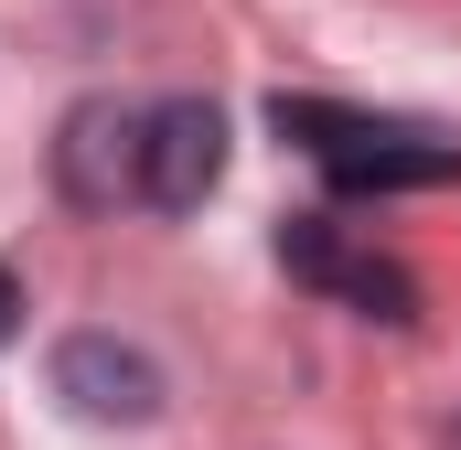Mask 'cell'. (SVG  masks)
<instances>
[{
	"label": "cell",
	"instance_id": "6da1fadb",
	"mask_svg": "<svg viewBox=\"0 0 461 450\" xmlns=\"http://www.w3.org/2000/svg\"><path fill=\"white\" fill-rule=\"evenodd\" d=\"M268 129L301 140L344 194H429V183H461V140L397 129V118H354V108H322V97H279Z\"/></svg>",
	"mask_w": 461,
	"mask_h": 450
},
{
	"label": "cell",
	"instance_id": "7a4b0ae2",
	"mask_svg": "<svg viewBox=\"0 0 461 450\" xmlns=\"http://www.w3.org/2000/svg\"><path fill=\"white\" fill-rule=\"evenodd\" d=\"M215 183H226V108L215 97L140 108V204L150 215H204Z\"/></svg>",
	"mask_w": 461,
	"mask_h": 450
},
{
	"label": "cell",
	"instance_id": "3957f363",
	"mask_svg": "<svg viewBox=\"0 0 461 450\" xmlns=\"http://www.w3.org/2000/svg\"><path fill=\"white\" fill-rule=\"evenodd\" d=\"M54 397L97 429H150L161 418V364L118 333H65L54 343Z\"/></svg>",
	"mask_w": 461,
	"mask_h": 450
},
{
	"label": "cell",
	"instance_id": "277c9868",
	"mask_svg": "<svg viewBox=\"0 0 461 450\" xmlns=\"http://www.w3.org/2000/svg\"><path fill=\"white\" fill-rule=\"evenodd\" d=\"M54 194H65L76 215H118V204L140 194V108H118V97L65 108V140H54Z\"/></svg>",
	"mask_w": 461,
	"mask_h": 450
},
{
	"label": "cell",
	"instance_id": "5b68a950",
	"mask_svg": "<svg viewBox=\"0 0 461 450\" xmlns=\"http://www.w3.org/2000/svg\"><path fill=\"white\" fill-rule=\"evenodd\" d=\"M344 225L333 215H290L279 225V268H290V279H301V290H333V279H344Z\"/></svg>",
	"mask_w": 461,
	"mask_h": 450
},
{
	"label": "cell",
	"instance_id": "8992f818",
	"mask_svg": "<svg viewBox=\"0 0 461 450\" xmlns=\"http://www.w3.org/2000/svg\"><path fill=\"white\" fill-rule=\"evenodd\" d=\"M22 333V268H0V343Z\"/></svg>",
	"mask_w": 461,
	"mask_h": 450
}]
</instances>
